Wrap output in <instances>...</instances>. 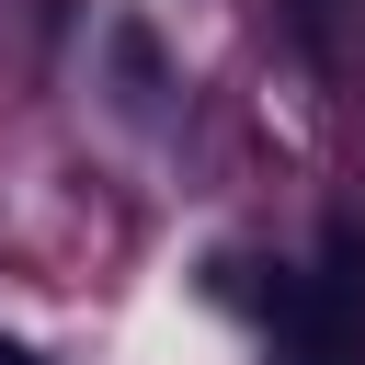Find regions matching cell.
<instances>
[{
  "instance_id": "obj_1",
  "label": "cell",
  "mask_w": 365,
  "mask_h": 365,
  "mask_svg": "<svg viewBox=\"0 0 365 365\" xmlns=\"http://www.w3.org/2000/svg\"><path fill=\"white\" fill-rule=\"evenodd\" d=\"M0 365H34V354H23V342H0Z\"/></svg>"
}]
</instances>
